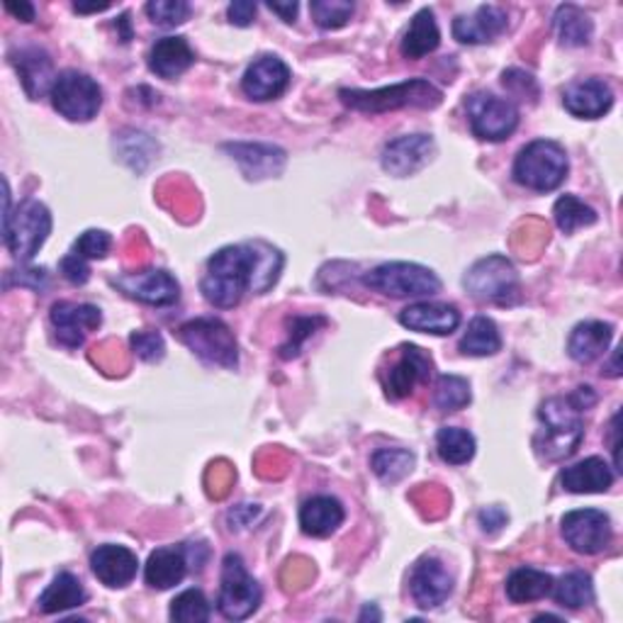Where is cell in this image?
Listing matches in <instances>:
<instances>
[{"label": "cell", "instance_id": "obj_1", "mask_svg": "<svg viewBox=\"0 0 623 623\" xmlns=\"http://www.w3.org/2000/svg\"><path fill=\"white\" fill-rule=\"evenodd\" d=\"M283 271V253L265 241L234 243L219 249L207 261V271L200 281L209 305L219 309L237 307L249 291L256 295L269 293Z\"/></svg>", "mask_w": 623, "mask_h": 623}, {"label": "cell", "instance_id": "obj_2", "mask_svg": "<svg viewBox=\"0 0 623 623\" xmlns=\"http://www.w3.org/2000/svg\"><path fill=\"white\" fill-rule=\"evenodd\" d=\"M541 429L536 433V451L545 461H563L580 446L585 437L582 409L573 397H551L539 409Z\"/></svg>", "mask_w": 623, "mask_h": 623}, {"label": "cell", "instance_id": "obj_3", "mask_svg": "<svg viewBox=\"0 0 623 623\" xmlns=\"http://www.w3.org/2000/svg\"><path fill=\"white\" fill-rule=\"evenodd\" d=\"M341 103L359 110V113H371V115H381V113H389V110H399V107H424L431 110L441 105L443 93L441 88L433 86L427 78H411V81L405 83H395L387 88H377V91H359V88H343L339 91Z\"/></svg>", "mask_w": 623, "mask_h": 623}, {"label": "cell", "instance_id": "obj_4", "mask_svg": "<svg viewBox=\"0 0 623 623\" xmlns=\"http://www.w3.org/2000/svg\"><path fill=\"white\" fill-rule=\"evenodd\" d=\"M567 154L558 141L536 139L519 151L514 161V181L536 193L555 191L567 178Z\"/></svg>", "mask_w": 623, "mask_h": 623}, {"label": "cell", "instance_id": "obj_5", "mask_svg": "<svg viewBox=\"0 0 623 623\" xmlns=\"http://www.w3.org/2000/svg\"><path fill=\"white\" fill-rule=\"evenodd\" d=\"M52 231V215L39 200H22L18 209L3 217V241L18 261H32Z\"/></svg>", "mask_w": 623, "mask_h": 623}, {"label": "cell", "instance_id": "obj_6", "mask_svg": "<svg viewBox=\"0 0 623 623\" xmlns=\"http://www.w3.org/2000/svg\"><path fill=\"white\" fill-rule=\"evenodd\" d=\"M463 285L475 299L495 305H514L521 293L514 263L499 253L473 263L463 277Z\"/></svg>", "mask_w": 623, "mask_h": 623}, {"label": "cell", "instance_id": "obj_7", "mask_svg": "<svg viewBox=\"0 0 623 623\" xmlns=\"http://www.w3.org/2000/svg\"><path fill=\"white\" fill-rule=\"evenodd\" d=\"M363 285L385 297H431L441 291L439 275L419 263H383L363 275Z\"/></svg>", "mask_w": 623, "mask_h": 623}, {"label": "cell", "instance_id": "obj_8", "mask_svg": "<svg viewBox=\"0 0 623 623\" xmlns=\"http://www.w3.org/2000/svg\"><path fill=\"white\" fill-rule=\"evenodd\" d=\"M178 339L207 363L225 365V369H234L239 363L237 337L222 319L200 317L185 321L178 329Z\"/></svg>", "mask_w": 623, "mask_h": 623}, {"label": "cell", "instance_id": "obj_9", "mask_svg": "<svg viewBox=\"0 0 623 623\" xmlns=\"http://www.w3.org/2000/svg\"><path fill=\"white\" fill-rule=\"evenodd\" d=\"M261 599H263L261 587L247 573V565H243L241 555L229 553L227 558L222 560V580H219V599H217L219 614L229 621H243L256 614V609L261 607Z\"/></svg>", "mask_w": 623, "mask_h": 623}, {"label": "cell", "instance_id": "obj_10", "mask_svg": "<svg viewBox=\"0 0 623 623\" xmlns=\"http://www.w3.org/2000/svg\"><path fill=\"white\" fill-rule=\"evenodd\" d=\"M49 95L54 110L71 122H91L103 105V88L81 71L59 73Z\"/></svg>", "mask_w": 623, "mask_h": 623}, {"label": "cell", "instance_id": "obj_11", "mask_svg": "<svg viewBox=\"0 0 623 623\" xmlns=\"http://www.w3.org/2000/svg\"><path fill=\"white\" fill-rule=\"evenodd\" d=\"M467 122L477 139L502 141L519 127V110L511 100L492 93H475L467 98Z\"/></svg>", "mask_w": 623, "mask_h": 623}, {"label": "cell", "instance_id": "obj_12", "mask_svg": "<svg viewBox=\"0 0 623 623\" xmlns=\"http://www.w3.org/2000/svg\"><path fill=\"white\" fill-rule=\"evenodd\" d=\"M560 531L565 543L580 555L604 553L614 531H611V519L599 509H575L567 511L560 521Z\"/></svg>", "mask_w": 623, "mask_h": 623}, {"label": "cell", "instance_id": "obj_13", "mask_svg": "<svg viewBox=\"0 0 623 623\" xmlns=\"http://www.w3.org/2000/svg\"><path fill=\"white\" fill-rule=\"evenodd\" d=\"M113 285L127 297L139 299V303L144 305H156V307L173 305L178 303V297H181V285H178V281L169 271H161V269L115 275Z\"/></svg>", "mask_w": 623, "mask_h": 623}, {"label": "cell", "instance_id": "obj_14", "mask_svg": "<svg viewBox=\"0 0 623 623\" xmlns=\"http://www.w3.org/2000/svg\"><path fill=\"white\" fill-rule=\"evenodd\" d=\"M433 154H437V147H433V139L429 135H407L385 144L381 163L389 175L405 178L429 166Z\"/></svg>", "mask_w": 623, "mask_h": 623}, {"label": "cell", "instance_id": "obj_15", "mask_svg": "<svg viewBox=\"0 0 623 623\" xmlns=\"http://www.w3.org/2000/svg\"><path fill=\"white\" fill-rule=\"evenodd\" d=\"M433 371L431 355L419 347H403L399 359L385 375V395L389 399H405L419 383H427Z\"/></svg>", "mask_w": 623, "mask_h": 623}, {"label": "cell", "instance_id": "obj_16", "mask_svg": "<svg viewBox=\"0 0 623 623\" xmlns=\"http://www.w3.org/2000/svg\"><path fill=\"white\" fill-rule=\"evenodd\" d=\"M409 592L421 609H437L453 592V575L441 560L424 558L409 575Z\"/></svg>", "mask_w": 623, "mask_h": 623}, {"label": "cell", "instance_id": "obj_17", "mask_svg": "<svg viewBox=\"0 0 623 623\" xmlns=\"http://www.w3.org/2000/svg\"><path fill=\"white\" fill-rule=\"evenodd\" d=\"M287 86H291V69L283 59L271 57V54L256 59L241 78V91L259 103L281 98Z\"/></svg>", "mask_w": 623, "mask_h": 623}, {"label": "cell", "instance_id": "obj_18", "mask_svg": "<svg viewBox=\"0 0 623 623\" xmlns=\"http://www.w3.org/2000/svg\"><path fill=\"white\" fill-rule=\"evenodd\" d=\"M52 325L57 331V339L66 349H78L91 331H95L103 321L100 309L93 305L57 303L52 307Z\"/></svg>", "mask_w": 623, "mask_h": 623}, {"label": "cell", "instance_id": "obj_19", "mask_svg": "<svg viewBox=\"0 0 623 623\" xmlns=\"http://www.w3.org/2000/svg\"><path fill=\"white\" fill-rule=\"evenodd\" d=\"M91 570L100 582L110 589L127 587L137 577L139 560L125 545L105 543L93 551L91 555Z\"/></svg>", "mask_w": 623, "mask_h": 623}, {"label": "cell", "instance_id": "obj_20", "mask_svg": "<svg viewBox=\"0 0 623 623\" xmlns=\"http://www.w3.org/2000/svg\"><path fill=\"white\" fill-rule=\"evenodd\" d=\"M563 105L570 115L582 120L604 117L614 105V91L599 78H585L565 88Z\"/></svg>", "mask_w": 623, "mask_h": 623}, {"label": "cell", "instance_id": "obj_21", "mask_svg": "<svg viewBox=\"0 0 623 623\" xmlns=\"http://www.w3.org/2000/svg\"><path fill=\"white\" fill-rule=\"evenodd\" d=\"M399 325L433 337H449L461 327V312L453 305L441 303H415L399 312Z\"/></svg>", "mask_w": 623, "mask_h": 623}, {"label": "cell", "instance_id": "obj_22", "mask_svg": "<svg viewBox=\"0 0 623 623\" xmlns=\"http://www.w3.org/2000/svg\"><path fill=\"white\" fill-rule=\"evenodd\" d=\"M225 151H229L231 159L241 166L249 181L283 173L287 161L285 151L273 147V144H227Z\"/></svg>", "mask_w": 623, "mask_h": 623}, {"label": "cell", "instance_id": "obj_23", "mask_svg": "<svg viewBox=\"0 0 623 623\" xmlns=\"http://www.w3.org/2000/svg\"><path fill=\"white\" fill-rule=\"evenodd\" d=\"M10 61H13L22 88H25V93L32 100L42 98L44 93H52L57 76H54V64L47 52L39 47H27L10 54Z\"/></svg>", "mask_w": 623, "mask_h": 623}, {"label": "cell", "instance_id": "obj_24", "mask_svg": "<svg viewBox=\"0 0 623 623\" xmlns=\"http://www.w3.org/2000/svg\"><path fill=\"white\" fill-rule=\"evenodd\" d=\"M188 565H191L188 545H163V548H156L149 555L147 567H144V580L151 589H161L163 592V589L183 582Z\"/></svg>", "mask_w": 623, "mask_h": 623}, {"label": "cell", "instance_id": "obj_25", "mask_svg": "<svg viewBox=\"0 0 623 623\" xmlns=\"http://www.w3.org/2000/svg\"><path fill=\"white\" fill-rule=\"evenodd\" d=\"M507 25L509 18L502 8L480 5L473 15L453 20V37L463 44H487L502 35Z\"/></svg>", "mask_w": 623, "mask_h": 623}, {"label": "cell", "instance_id": "obj_26", "mask_svg": "<svg viewBox=\"0 0 623 623\" xmlns=\"http://www.w3.org/2000/svg\"><path fill=\"white\" fill-rule=\"evenodd\" d=\"M614 483V473L602 458H585L560 473V485L573 495H602Z\"/></svg>", "mask_w": 623, "mask_h": 623}, {"label": "cell", "instance_id": "obj_27", "mask_svg": "<svg viewBox=\"0 0 623 623\" xmlns=\"http://www.w3.org/2000/svg\"><path fill=\"white\" fill-rule=\"evenodd\" d=\"M193 64L195 54L185 37H163L149 52V69L166 81H173V78L185 73Z\"/></svg>", "mask_w": 623, "mask_h": 623}, {"label": "cell", "instance_id": "obj_28", "mask_svg": "<svg viewBox=\"0 0 623 623\" xmlns=\"http://www.w3.org/2000/svg\"><path fill=\"white\" fill-rule=\"evenodd\" d=\"M343 507L339 499L317 495L307 499V502L299 507V526L307 533V536L315 539H327L331 536L343 524Z\"/></svg>", "mask_w": 623, "mask_h": 623}, {"label": "cell", "instance_id": "obj_29", "mask_svg": "<svg viewBox=\"0 0 623 623\" xmlns=\"http://www.w3.org/2000/svg\"><path fill=\"white\" fill-rule=\"evenodd\" d=\"M611 339H614V327L607 321H582L567 339V353L577 363H592L607 353Z\"/></svg>", "mask_w": 623, "mask_h": 623}, {"label": "cell", "instance_id": "obj_30", "mask_svg": "<svg viewBox=\"0 0 623 623\" xmlns=\"http://www.w3.org/2000/svg\"><path fill=\"white\" fill-rule=\"evenodd\" d=\"M88 602V592L81 580L71 573H59L52 585L39 594V611L44 614H64V611L76 609Z\"/></svg>", "mask_w": 623, "mask_h": 623}, {"label": "cell", "instance_id": "obj_31", "mask_svg": "<svg viewBox=\"0 0 623 623\" xmlns=\"http://www.w3.org/2000/svg\"><path fill=\"white\" fill-rule=\"evenodd\" d=\"M441 44V32L437 25V18H433L431 8H421L419 13L411 18V25L405 32L403 39V54L407 59H421L427 54L437 52Z\"/></svg>", "mask_w": 623, "mask_h": 623}, {"label": "cell", "instance_id": "obj_32", "mask_svg": "<svg viewBox=\"0 0 623 623\" xmlns=\"http://www.w3.org/2000/svg\"><path fill=\"white\" fill-rule=\"evenodd\" d=\"M555 580L548 573L533 570V567H517L507 577V597L514 604H529L545 599L553 592Z\"/></svg>", "mask_w": 623, "mask_h": 623}, {"label": "cell", "instance_id": "obj_33", "mask_svg": "<svg viewBox=\"0 0 623 623\" xmlns=\"http://www.w3.org/2000/svg\"><path fill=\"white\" fill-rule=\"evenodd\" d=\"M563 47H587L594 35V22L577 5H560L553 18Z\"/></svg>", "mask_w": 623, "mask_h": 623}, {"label": "cell", "instance_id": "obj_34", "mask_svg": "<svg viewBox=\"0 0 623 623\" xmlns=\"http://www.w3.org/2000/svg\"><path fill=\"white\" fill-rule=\"evenodd\" d=\"M499 349H502V337H499L495 321L489 317H475L461 339V353L485 359V355H495Z\"/></svg>", "mask_w": 623, "mask_h": 623}, {"label": "cell", "instance_id": "obj_35", "mask_svg": "<svg viewBox=\"0 0 623 623\" xmlns=\"http://www.w3.org/2000/svg\"><path fill=\"white\" fill-rule=\"evenodd\" d=\"M551 594L555 597V602L565 609H582L594 602V582L587 573L575 570L563 575L558 585H553Z\"/></svg>", "mask_w": 623, "mask_h": 623}, {"label": "cell", "instance_id": "obj_36", "mask_svg": "<svg viewBox=\"0 0 623 623\" xmlns=\"http://www.w3.org/2000/svg\"><path fill=\"white\" fill-rule=\"evenodd\" d=\"M437 451L443 463L465 465L475 455V439L471 431L461 427H443L437 433Z\"/></svg>", "mask_w": 623, "mask_h": 623}, {"label": "cell", "instance_id": "obj_37", "mask_svg": "<svg viewBox=\"0 0 623 623\" xmlns=\"http://www.w3.org/2000/svg\"><path fill=\"white\" fill-rule=\"evenodd\" d=\"M415 453H409L405 449H381L373 458H371V467L373 473L381 477L383 483H397L403 480L405 475H409L415 471Z\"/></svg>", "mask_w": 623, "mask_h": 623}, {"label": "cell", "instance_id": "obj_38", "mask_svg": "<svg viewBox=\"0 0 623 623\" xmlns=\"http://www.w3.org/2000/svg\"><path fill=\"white\" fill-rule=\"evenodd\" d=\"M553 215H555V225H558L563 234H575L577 229L589 227L597 222L594 209L575 195H563L558 203H555Z\"/></svg>", "mask_w": 623, "mask_h": 623}, {"label": "cell", "instance_id": "obj_39", "mask_svg": "<svg viewBox=\"0 0 623 623\" xmlns=\"http://www.w3.org/2000/svg\"><path fill=\"white\" fill-rule=\"evenodd\" d=\"M471 383L461 375H441L437 387H433V405L441 411H458L471 405Z\"/></svg>", "mask_w": 623, "mask_h": 623}, {"label": "cell", "instance_id": "obj_40", "mask_svg": "<svg viewBox=\"0 0 623 623\" xmlns=\"http://www.w3.org/2000/svg\"><path fill=\"white\" fill-rule=\"evenodd\" d=\"M213 616L207 597L200 589H185L171 602V621L178 623H205Z\"/></svg>", "mask_w": 623, "mask_h": 623}, {"label": "cell", "instance_id": "obj_41", "mask_svg": "<svg viewBox=\"0 0 623 623\" xmlns=\"http://www.w3.org/2000/svg\"><path fill=\"white\" fill-rule=\"evenodd\" d=\"M312 18L321 30H339L353 15V3L349 0H312Z\"/></svg>", "mask_w": 623, "mask_h": 623}, {"label": "cell", "instance_id": "obj_42", "mask_svg": "<svg viewBox=\"0 0 623 623\" xmlns=\"http://www.w3.org/2000/svg\"><path fill=\"white\" fill-rule=\"evenodd\" d=\"M147 15L159 27H175L191 18V5L185 0H151L147 3Z\"/></svg>", "mask_w": 623, "mask_h": 623}, {"label": "cell", "instance_id": "obj_43", "mask_svg": "<svg viewBox=\"0 0 623 623\" xmlns=\"http://www.w3.org/2000/svg\"><path fill=\"white\" fill-rule=\"evenodd\" d=\"M327 319L325 317H295L291 319V331H287V343L281 347V355L287 359H297L299 349H303V343L312 337V333L317 331V327H325Z\"/></svg>", "mask_w": 623, "mask_h": 623}, {"label": "cell", "instance_id": "obj_44", "mask_svg": "<svg viewBox=\"0 0 623 623\" xmlns=\"http://www.w3.org/2000/svg\"><path fill=\"white\" fill-rule=\"evenodd\" d=\"M110 247H113V239H110V234L103 229H88L83 231L81 237H78L73 251L78 256H83V259H105Z\"/></svg>", "mask_w": 623, "mask_h": 623}, {"label": "cell", "instance_id": "obj_45", "mask_svg": "<svg viewBox=\"0 0 623 623\" xmlns=\"http://www.w3.org/2000/svg\"><path fill=\"white\" fill-rule=\"evenodd\" d=\"M129 343L141 361L154 363V361L163 359L166 343H163V337L159 331H135L129 337Z\"/></svg>", "mask_w": 623, "mask_h": 623}, {"label": "cell", "instance_id": "obj_46", "mask_svg": "<svg viewBox=\"0 0 623 623\" xmlns=\"http://www.w3.org/2000/svg\"><path fill=\"white\" fill-rule=\"evenodd\" d=\"M59 269H61V275L66 277V281L73 283V285H86L88 277H91V269H88V261L83 259V256H78L76 251L69 253V256H64Z\"/></svg>", "mask_w": 623, "mask_h": 623}, {"label": "cell", "instance_id": "obj_47", "mask_svg": "<svg viewBox=\"0 0 623 623\" xmlns=\"http://www.w3.org/2000/svg\"><path fill=\"white\" fill-rule=\"evenodd\" d=\"M502 83H505V88H511V91H517L521 98L529 95V88H531L533 93H539V86H536V81H533V76L519 71V69L505 71Z\"/></svg>", "mask_w": 623, "mask_h": 623}, {"label": "cell", "instance_id": "obj_48", "mask_svg": "<svg viewBox=\"0 0 623 623\" xmlns=\"http://www.w3.org/2000/svg\"><path fill=\"white\" fill-rule=\"evenodd\" d=\"M227 15H229L231 25L249 27L251 22H253V18H256V5L249 3V0H237V3H231L227 8Z\"/></svg>", "mask_w": 623, "mask_h": 623}, {"label": "cell", "instance_id": "obj_49", "mask_svg": "<svg viewBox=\"0 0 623 623\" xmlns=\"http://www.w3.org/2000/svg\"><path fill=\"white\" fill-rule=\"evenodd\" d=\"M477 519H480V526L487 533H497L499 529L507 526V521H509L507 511L502 507H487L480 511V517Z\"/></svg>", "mask_w": 623, "mask_h": 623}, {"label": "cell", "instance_id": "obj_50", "mask_svg": "<svg viewBox=\"0 0 623 623\" xmlns=\"http://www.w3.org/2000/svg\"><path fill=\"white\" fill-rule=\"evenodd\" d=\"M261 514V507L259 505H239V507H234L229 511V524L231 529H243V526H249L253 524V519Z\"/></svg>", "mask_w": 623, "mask_h": 623}, {"label": "cell", "instance_id": "obj_51", "mask_svg": "<svg viewBox=\"0 0 623 623\" xmlns=\"http://www.w3.org/2000/svg\"><path fill=\"white\" fill-rule=\"evenodd\" d=\"M5 10H8L10 15L20 18L22 22H32V20H35V8H32L30 3H20V5H15V3H8V5H5Z\"/></svg>", "mask_w": 623, "mask_h": 623}, {"label": "cell", "instance_id": "obj_52", "mask_svg": "<svg viewBox=\"0 0 623 623\" xmlns=\"http://www.w3.org/2000/svg\"><path fill=\"white\" fill-rule=\"evenodd\" d=\"M269 8L273 10V13L281 15L285 22H295L297 18V3H269Z\"/></svg>", "mask_w": 623, "mask_h": 623}, {"label": "cell", "instance_id": "obj_53", "mask_svg": "<svg viewBox=\"0 0 623 623\" xmlns=\"http://www.w3.org/2000/svg\"><path fill=\"white\" fill-rule=\"evenodd\" d=\"M115 25L122 30V42H129L132 39V30H129V15H120Z\"/></svg>", "mask_w": 623, "mask_h": 623}, {"label": "cell", "instance_id": "obj_54", "mask_svg": "<svg viewBox=\"0 0 623 623\" xmlns=\"http://www.w3.org/2000/svg\"><path fill=\"white\" fill-rule=\"evenodd\" d=\"M619 349H614V355H611V365L609 369H604V373L609 375V377H619L621 375V365H619Z\"/></svg>", "mask_w": 623, "mask_h": 623}, {"label": "cell", "instance_id": "obj_55", "mask_svg": "<svg viewBox=\"0 0 623 623\" xmlns=\"http://www.w3.org/2000/svg\"><path fill=\"white\" fill-rule=\"evenodd\" d=\"M105 8H107V3H103V5H83V3H76V5H73L76 13H100V10H105Z\"/></svg>", "mask_w": 623, "mask_h": 623}, {"label": "cell", "instance_id": "obj_56", "mask_svg": "<svg viewBox=\"0 0 623 623\" xmlns=\"http://www.w3.org/2000/svg\"><path fill=\"white\" fill-rule=\"evenodd\" d=\"M359 619H361V621H365V619H375V621H381L383 616H381V611H377L373 604H369V607H365V609L361 611V616H359Z\"/></svg>", "mask_w": 623, "mask_h": 623}]
</instances>
